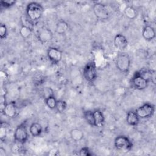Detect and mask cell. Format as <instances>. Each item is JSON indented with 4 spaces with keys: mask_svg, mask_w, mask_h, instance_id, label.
<instances>
[{
    "mask_svg": "<svg viewBox=\"0 0 156 156\" xmlns=\"http://www.w3.org/2000/svg\"><path fill=\"white\" fill-rule=\"evenodd\" d=\"M43 10V7L40 4L37 2H29L26 10L28 20L31 23H36L41 18Z\"/></svg>",
    "mask_w": 156,
    "mask_h": 156,
    "instance_id": "1",
    "label": "cell"
},
{
    "mask_svg": "<svg viewBox=\"0 0 156 156\" xmlns=\"http://www.w3.org/2000/svg\"><path fill=\"white\" fill-rule=\"evenodd\" d=\"M131 60L127 53L121 52L118 54L115 60L117 69L122 73H127L130 69Z\"/></svg>",
    "mask_w": 156,
    "mask_h": 156,
    "instance_id": "2",
    "label": "cell"
},
{
    "mask_svg": "<svg viewBox=\"0 0 156 156\" xmlns=\"http://www.w3.org/2000/svg\"><path fill=\"white\" fill-rule=\"evenodd\" d=\"M150 81L149 79H147L142 73L140 71H136L135 73V74L133 75L130 84L132 87L135 88V90H143L145 89Z\"/></svg>",
    "mask_w": 156,
    "mask_h": 156,
    "instance_id": "3",
    "label": "cell"
},
{
    "mask_svg": "<svg viewBox=\"0 0 156 156\" xmlns=\"http://www.w3.org/2000/svg\"><path fill=\"white\" fill-rule=\"evenodd\" d=\"M114 146L117 150L123 152H127L132 148L133 144L127 136L119 135L114 140Z\"/></svg>",
    "mask_w": 156,
    "mask_h": 156,
    "instance_id": "4",
    "label": "cell"
},
{
    "mask_svg": "<svg viewBox=\"0 0 156 156\" xmlns=\"http://www.w3.org/2000/svg\"><path fill=\"white\" fill-rule=\"evenodd\" d=\"M83 75L85 80L88 82L93 83L96 80L98 73L94 62H89L85 65L83 69Z\"/></svg>",
    "mask_w": 156,
    "mask_h": 156,
    "instance_id": "5",
    "label": "cell"
},
{
    "mask_svg": "<svg viewBox=\"0 0 156 156\" xmlns=\"http://www.w3.org/2000/svg\"><path fill=\"white\" fill-rule=\"evenodd\" d=\"M14 140L15 142L24 144L28 140L29 135L27 130L26 122L24 121L18 125L15 130Z\"/></svg>",
    "mask_w": 156,
    "mask_h": 156,
    "instance_id": "6",
    "label": "cell"
},
{
    "mask_svg": "<svg viewBox=\"0 0 156 156\" xmlns=\"http://www.w3.org/2000/svg\"><path fill=\"white\" fill-rule=\"evenodd\" d=\"M155 106L149 102H146L140 106L135 112L140 119H147L152 117L154 114Z\"/></svg>",
    "mask_w": 156,
    "mask_h": 156,
    "instance_id": "7",
    "label": "cell"
},
{
    "mask_svg": "<svg viewBox=\"0 0 156 156\" xmlns=\"http://www.w3.org/2000/svg\"><path fill=\"white\" fill-rule=\"evenodd\" d=\"M93 12L95 15V16L101 20H105L108 18L110 16L109 11L107 7L99 2L95 3L93 7Z\"/></svg>",
    "mask_w": 156,
    "mask_h": 156,
    "instance_id": "8",
    "label": "cell"
},
{
    "mask_svg": "<svg viewBox=\"0 0 156 156\" xmlns=\"http://www.w3.org/2000/svg\"><path fill=\"white\" fill-rule=\"evenodd\" d=\"M47 55L53 64H58L62 60V52L55 47H50L47 50Z\"/></svg>",
    "mask_w": 156,
    "mask_h": 156,
    "instance_id": "9",
    "label": "cell"
},
{
    "mask_svg": "<svg viewBox=\"0 0 156 156\" xmlns=\"http://www.w3.org/2000/svg\"><path fill=\"white\" fill-rule=\"evenodd\" d=\"M37 37L41 43L44 44L52 40L53 38V34L49 28L43 27L38 30Z\"/></svg>",
    "mask_w": 156,
    "mask_h": 156,
    "instance_id": "10",
    "label": "cell"
},
{
    "mask_svg": "<svg viewBox=\"0 0 156 156\" xmlns=\"http://www.w3.org/2000/svg\"><path fill=\"white\" fill-rule=\"evenodd\" d=\"M113 42L115 46L119 50H123L128 46V41L127 38L121 34H118L115 35Z\"/></svg>",
    "mask_w": 156,
    "mask_h": 156,
    "instance_id": "11",
    "label": "cell"
},
{
    "mask_svg": "<svg viewBox=\"0 0 156 156\" xmlns=\"http://www.w3.org/2000/svg\"><path fill=\"white\" fill-rule=\"evenodd\" d=\"M3 113L8 118H14L17 113V107L15 101L7 102L4 108Z\"/></svg>",
    "mask_w": 156,
    "mask_h": 156,
    "instance_id": "12",
    "label": "cell"
},
{
    "mask_svg": "<svg viewBox=\"0 0 156 156\" xmlns=\"http://www.w3.org/2000/svg\"><path fill=\"white\" fill-rule=\"evenodd\" d=\"M142 36L146 41H151L155 37V31L153 27L146 25L142 30Z\"/></svg>",
    "mask_w": 156,
    "mask_h": 156,
    "instance_id": "13",
    "label": "cell"
},
{
    "mask_svg": "<svg viewBox=\"0 0 156 156\" xmlns=\"http://www.w3.org/2000/svg\"><path fill=\"white\" fill-rule=\"evenodd\" d=\"M140 118L135 111L130 110L127 112L126 115V122L127 123L132 126H136L138 124Z\"/></svg>",
    "mask_w": 156,
    "mask_h": 156,
    "instance_id": "14",
    "label": "cell"
},
{
    "mask_svg": "<svg viewBox=\"0 0 156 156\" xmlns=\"http://www.w3.org/2000/svg\"><path fill=\"white\" fill-rule=\"evenodd\" d=\"M93 112L94 119V126L96 127H102L105 122V118L103 113L98 109L93 111Z\"/></svg>",
    "mask_w": 156,
    "mask_h": 156,
    "instance_id": "15",
    "label": "cell"
},
{
    "mask_svg": "<svg viewBox=\"0 0 156 156\" xmlns=\"http://www.w3.org/2000/svg\"><path fill=\"white\" fill-rule=\"evenodd\" d=\"M69 29L68 24L63 20L57 21L55 25V32L60 35L65 34Z\"/></svg>",
    "mask_w": 156,
    "mask_h": 156,
    "instance_id": "16",
    "label": "cell"
},
{
    "mask_svg": "<svg viewBox=\"0 0 156 156\" xmlns=\"http://www.w3.org/2000/svg\"><path fill=\"white\" fill-rule=\"evenodd\" d=\"M43 131V127L38 122H33L29 127V132L30 135L34 137L39 136Z\"/></svg>",
    "mask_w": 156,
    "mask_h": 156,
    "instance_id": "17",
    "label": "cell"
},
{
    "mask_svg": "<svg viewBox=\"0 0 156 156\" xmlns=\"http://www.w3.org/2000/svg\"><path fill=\"white\" fill-rule=\"evenodd\" d=\"M70 136L74 141L79 142L83 138L84 133L82 130L75 128L70 131Z\"/></svg>",
    "mask_w": 156,
    "mask_h": 156,
    "instance_id": "18",
    "label": "cell"
},
{
    "mask_svg": "<svg viewBox=\"0 0 156 156\" xmlns=\"http://www.w3.org/2000/svg\"><path fill=\"white\" fill-rule=\"evenodd\" d=\"M126 16L129 20H133L137 16V11L132 6L127 5L126 7L124 10Z\"/></svg>",
    "mask_w": 156,
    "mask_h": 156,
    "instance_id": "19",
    "label": "cell"
},
{
    "mask_svg": "<svg viewBox=\"0 0 156 156\" xmlns=\"http://www.w3.org/2000/svg\"><path fill=\"white\" fill-rule=\"evenodd\" d=\"M19 33L23 38L27 39L30 37L32 34V30L27 26L23 24L20 27Z\"/></svg>",
    "mask_w": 156,
    "mask_h": 156,
    "instance_id": "20",
    "label": "cell"
},
{
    "mask_svg": "<svg viewBox=\"0 0 156 156\" xmlns=\"http://www.w3.org/2000/svg\"><path fill=\"white\" fill-rule=\"evenodd\" d=\"M44 100H45L46 105L49 109H51V110L55 109L57 100L55 99L54 95L45 98Z\"/></svg>",
    "mask_w": 156,
    "mask_h": 156,
    "instance_id": "21",
    "label": "cell"
},
{
    "mask_svg": "<svg viewBox=\"0 0 156 156\" xmlns=\"http://www.w3.org/2000/svg\"><path fill=\"white\" fill-rule=\"evenodd\" d=\"M83 116L87 123L92 126H94V119L93 116V112L91 110H87L83 112Z\"/></svg>",
    "mask_w": 156,
    "mask_h": 156,
    "instance_id": "22",
    "label": "cell"
},
{
    "mask_svg": "<svg viewBox=\"0 0 156 156\" xmlns=\"http://www.w3.org/2000/svg\"><path fill=\"white\" fill-rule=\"evenodd\" d=\"M67 107V103L64 100H57V104H56V107L55 109L57 111V112L61 113H63L66 108Z\"/></svg>",
    "mask_w": 156,
    "mask_h": 156,
    "instance_id": "23",
    "label": "cell"
},
{
    "mask_svg": "<svg viewBox=\"0 0 156 156\" xmlns=\"http://www.w3.org/2000/svg\"><path fill=\"white\" fill-rule=\"evenodd\" d=\"M7 134V127L5 122H1L0 127V139L2 141L5 140Z\"/></svg>",
    "mask_w": 156,
    "mask_h": 156,
    "instance_id": "24",
    "label": "cell"
},
{
    "mask_svg": "<svg viewBox=\"0 0 156 156\" xmlns=\"http://www.w3.org/2000/svg\"><path fill=\"white\" fill-rule=\"evenodd\" d=\"M16 1L14 0H2L0 1V4L4 8H9L15 4Z\"/></svg>",
    "mask_w": 156,
    "mask_h": 156,
    "instance_id": "25",
    "label": "cell"
},
{
    "mask_svg": "<svg viewBox=\"0 0 156 156\" xmlns=\"http://www.w3.org/2000/svg\"><path fill=\"white\" fill-rule=\"evenodd\" d=\"M7 36V28L5 24H1L0 26V37L4 39Z\"/></svg>",
    "mask_w": 156,
    "mask_h": 156,
    "instance_id": "26",
    "label": "cell"
},
{
    "mask_svg": "<svg viewBox=\"0 0 156 156\" xmlns=\"http://www.w3.org/2000/svg\"><path fill=\"white\" fill-rule=\"evenodd\" d=\"M6 99H5V94H2L0 99V111L1 113L4 112V108L7 104Z\"/></svg>",
    "mask_w": 156,
    "mask_h": 156,
    "instance_id": "27",
    "label": "cell"
},
{
    "mask_svg": "<svg viewBox=\"0 0 156 156\" xmlns=\"http://www.w3.org/2000/svg\"><path fill=\"white\" fill-rule=\"evenodd\" d=\"M79 155L83 156H91L92 154L90 152L89 148H88L87 147H83L79 150Z\"/></svg>",
    "mask_w": 156,
    "mask_h": 156,
    "instance_id": "28",
    "label": "cell"
},
{
    "mask_svg": "<svg viewBox=\"0 0 156 156\" xmlns=\"http://www.w3.org/2000/svg\"><path fill=\"white\" fill-rule=\"evenodd\" d=\"M43 94H44V99L51 96H53L54 95V92L52 88H51L50 87H45L43 90Z\"/></svg>",
    "mask_w": 156,
    "mask_h": 156,
    "instance_id": "29",
    "label": "cell"
},
{
    "mask_svg": "<svg viewBox=\"0 0 156 156\" xmlns=\"http://www.w3.org/2000/svg\"><path fill=\"white\" fill-rule=\"evenodd\" d=\"M6 155V151L2 147H0V156H5Z\"/></svg>",
    "mask_w": 156,
    "mask_h": 156,
    "instance_id": "30",
    "label": "cell"
}]
</instances>
